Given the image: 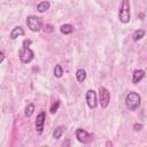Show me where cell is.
Wrapping results in <instances>:
<instances>
[{"mask_svg":"<svg viewBox=\"0 0 147 147\" xmlns=\"http://www.w3.org/2000/svg\"><path fill=\"white\" fill-rule=\"evenodd\" d=\"M141 127H142V125H141L140 123H139V124H138V123H136V124L133 125V129H134L136 131H140V130H141Z\"/></svg>","mask_w":147,"mask_h":147,"instance_id":"ffe728a7","label":"cell"},{"mask_svg":"<svg viewBox=\"0 0 147 147\" xmlns=\"http://www.w3.org/2000/svg\"><path fill=\"white\" fill-rule=\"evenodd\" d=\"M33 111H34V106H33L32 103L28 105L26 108H25V116H26V117H31L32 114H33Z\"/></svg>","mask_w":147,"mask_h":147,"instance_id":"e0dca14e","label":"cell"},{"mask_svg":"<svg viewBox=\"0 0 147 147\" xmlns=\"http://www.w3.org/2000/svg\"><path fill=\"white\" fill-rule=\"evenodd\" d=\"M109 101H110V93L109 91L103 87V86H100L99 88V102L101 105L102 108H107L108 105H109Z\"/></svg>","mask_w":147,"mask_h":147,"instance_id":"5b68a950","label":"cell"},{"mask_svg":"<svg viewBox=\"0 0 147 147\" xmlns=\"http://www.w3.org/2000/svg\"><path fill=\"white\" fill-rule=\"evenodd\" d=\"M144 77H145V71L141 70V69H137V70H134L133 74H132V83H133V84H137V83H139Z\"/></svg>","mask_w":147,"mask_h":147,"instance_id":"9c48e42d","label":"cell"},{"mask_svg":"<svg viewBox=\"0 0 147 147\" xmlns=\"http://www.w3.org/2000/svg\"><path fill=\"white\" fill-rule=\"evenodd\" d=\"M76 78L79 83H83L86 79V71L84 69H78L76 71Z\"/></svg>","mask_w":147,"mask_h":147,"instance_id":"7c38bea8","label":"cell"},{"mask_svg":"<svg viewBox=\"0 0 147 147\" xmlns=\"http://www.w3.org/2000/svg\"><path fill=\"white\" fill-rule=\"evenodd\" d=\"M26 25L33 32H38V31H40L42 29V22H41V20L39 17H37V16H33V15L28 16V18H26Z\"/></svg>","mask_w":147,"mask_h":147,"instance_id":"277c9868","label":"cell"},{"mask_svg":"<svg viewBox=\"0 0 147 147\" xmlns=\"http://www.w3.org/2000/svg\"><path fill=\"white\" fill-rule=\"evenodd\" d=\"M49 7H51V3H49L48 1H41L40 3H38V6H37V10H38L39 13H44V11L48 10Z\"/></svg>","mask_w":147,"mask_h":147,"instance_id":"8fae6325","label":"cell"},{"mask_svg":"<svg viewBox=\"0 0 147 147\" xmlns=\"http://www.w3.org/2000/svg\"><path fill=\"white\" fill-rule=\"evenodd\" d=\"M63 131H64V126H62V125L55 127V130H54V132H53V137H54L55 139H60L61 136H62V133H63Z\"/></svg>","mask_w":147,"mask_h":147,"instance_id":"5bb4252c","label":"cell"},{"mask_svg":"<svg viewBox=\"0 0 147 147\" xmlns=\"http://www.w3.org/2000/svg\"><path fill=\"white\" fill-rule=\"evenodd\" d=\"M31 44V41L30 40H24V42H23V47H22V49L20 51V60H21V62L22 63H29V62H31L32 60H33V52L31 51V48L29 47V45Z\"/></svg>","mask_w":147,"mask_h":147,"instance_id":"7a4b0ae2","label":"cell"},{"mask_svg":"<svg viewBox=\"0 0 147 147\" xmlns=\"http://www.w3.org/2000/svg\"><path fill=\"white\" fill-rule=\"evenodd\" d=\"M45 119H46L45 113H44V111H40V113L38 114L37 118H36V123H34L36 130H37L38 133H41V132H42V130H44V124H45Z\"/></svg>","mask_w":147,"mask_h":147,"instance_id":"ba28073f","label":"cell"},{"mask_svg":"<svg viewBox=\"0 0 147 147\" xmlns=\"http://www.w3.org/2000/svg\"><path fill=\"white\" fill-rule=\"evenodd\" d=\"M86 102H87V106L91 108V109H94L96 108L98 106V100H96V93L94 90H88L86 92Z\"/></svg>","mask_w":147,"mask_h":147,"instance_id":"52a82bcc","label":"cell"},{"mask_svg":"<svg viewBox=\"0 0 147 147\" xmlns=\"http://www.w3.org/2000/svg\"><path fill=\"white\" fill-rule=\"evenodd\" d=\"M44 31H45V32H52V31H53V26H52V25H46V26L44 28Z\"/></svg>","mask_w":147,"mask_h":147,"instance_id":"d6986e66","label":"cell"},{"mask_svg":"<svg viewBox=\"0 0 147 147\" xmlns=\"http://www.w3.org/2000/svg\"><path fill=\"white\" fill-rule=\"evenodd\" d=\"M141 103V98L137 92H129L125 98V106L129 110L136 111Z\"/></svg>","mask_w":147,"mask_h":147,"instance_id":"6da1fadb","label":"cell"},{"mask_svg":"<svg viewBox=\"0 0 147 147\" xmlns=\"http://www.w3.org/2000/svg\"><path fill=\"white\" fill-rule=\"evenodd\" d=\"M60 31L63 33V34H70L72 31H74V26L71 24H63L61 28H60Z\"/></svg>","mask_w":147,"mask_h":147,"instance_id":"4fadbf2b","label":"cell"},{"mask_svg":"<svg viewBox=\"0 0 147 147\" xmlns=\"http://www.w3.org/2000/svg\"><path fill=\"white\" fill-rule=\"evenodd\" d=\"M62 75H63V69H62V67H61L60 64H56L55 68H54V76L57 77V78H60V77H62Z\"/></svg>","mask_w":147,"mask_h":147,"instance_id":"2e32d148","label":"cell"},{"mask_svg":"<svg viewBox=\"0 0 147 147\" xmlns=\"http://www.w3.org/2000/svg\"><path fill=\"white\" fill-rule=\"evenodd\" d=\"M23 34H24V31H23V29H22L21 26H16V28H14V29L11 30V32H10L9 37H10V39H16L17 37H20V36H23Z\"/></svg>","mask_w":147,"mask_h":147,"instance_id":"30bf717a","label":"cell"},{"mask_svg":"<svg viewBox=\"0 0 147 147\" xmlns=\"http://www.w3.org/2000/svg\"><path fill=\"white\" fill-rule=\"evenodd\" d=\"M59 106H60V101H55V102L52 105V107H51V114L56 113L57 109H59Z\"/></svg>","mask_w":147,"mask_h":147,"instance_id":"ac0fdd59","label":"cell"},{"mask_svg":"<svg viewBox=\"0 0 147 147\" xmlns=\"http://www.w3.org/2000/svg\"><path fill=\"white\" fill-rule=\"evenodd\" d=\"M118 18L122 23H129L130 22V1L129 0H122V5L118 13Z\"/></svg>","mask_w":147,"mask_h":147,"instance_id":"3957f363","label":"cell"},{"mask_svg":"<svg viewBox=\"0 0 147 147\" xmlns=\"http://www.w3.org/2000/svg\"><path fill=\"white\" fill-rule=\"evenodd\" d=\"M144 36H145V31L141 30V29H139V30H137V31L132 34V38H133L134 41H138V40H140Z\"/></svg>","mask_w":147,"mask_h":147,"instance_id":"9a60e30c","label":"cell"},{"mask_svg":"<svg viewBox=\"0 0 147 147\" xmlns=\"http://www.w3.org/2000/svg\"><path fill=\"white\" fill-rule=\"evenodd\" d=\"M3 59H5V54H3V52H1V57H0V62H2V61H3Z\"/></svg>","mask_w":147,"mask_h":147,"instance_id":"44dd1931","label":"cell"},{"mask_svg":"<svg viewBox=\"0 0 147 147\" xmlns=\"http://www.w3.org/2000/svg\"><path fill=\"white\" fill-rule=\"evenodd\" d=\"M76 138L78 139V141H80L83 144H86V142H90L93 139V136L90 134L87 131H85L83 129H77L76 130Z\"/></svg>","mask_w":147,"mask_h":147,"instance_id":"8992f818","label":"cell"}]
</instances>
